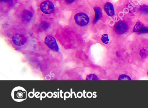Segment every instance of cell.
<instances>
[{
  "mask_svg": "<svg viewBox=\"0 0 148 108\" xmlns=\"http://www.w3.org/2000/svg\"><path fill=\"white\" fill-rule=\"evenodd\" d=\"M28 36L20 32L14 33L8 39L11 45L18 50L24 48L28 44Z\"/></svg>",
  "mask_w": 148,
  "mask_h": 108,
  "instance_id": "obj_1",
  "label": "cell"
},
{
  "mask_svg": "<svg viewBox=\"0 0 148 108\" xmlns=\"http://www.w3.org/2000/svg\"><path fill=\"white\" fill-rule=\"evenodd\" d=\"M75 23L78 27L84 28L88 26L90 18L87 14L84 12H78L74 16Z\"/></svg>",
  "mask_w": 148,
  "mask_h": 108,
  "instance_id": "obj_2",
  "label": "cell"
},
{
  "mask_svg": "<svg viewBox=\"0 0 148 108\" xmlns=\"http://www.w3.org/2000/svg\"><path fill=\"white\" fill-rule=\"evenodd\" d=\"M40 10L43 14L47 15L52 14L55 11V7L52 2L50 1H45L41 3Z\"/></svg>",
  "mask_w": 148,
  "mask_h": 108,
  "instance_id": "obj_3",
  "label": "cell"
},
{
  "mask_svg": "<svg viewBox=\"0 0 148 108\" xmlns=\"http://www.w3.org/2000/svg\"><path fill=\"white\" fill-rule=\"evenodd\" d=\"M45 43L47 47L53 51L57 52L59 50L56 39L52 35H48L45 39Z\"/></svg>",
  "mask_w": 148,
  "mask_h": 108,
  "instance_id": "obj_4",
  "label": "cell"
},
{
  "mask_svg": "<svg viewBox=\"0 0 148 108\" xmlns=\"http://www.w3.org/2000/svg\"><path fill=\"white\" fill-rule=\"evenodd\" d=\"M129 30L128 24L123 20L118 21L114 26V30L118 34L122 35L126 33Z\"/></svg>",
  "mask_w": 148,
  "mask_h": 108,
  "instance_id": "obj_5",
  "label": "cell"
},
{
  "mask_svg": "<svg viewBox=\"0 0 148 108\" xmlns=\"http://www.w3.org/2000/svg\"><path fill=\"white\" fill-rule=\"evenodd\" d=\"M133 32L139 34H147L148 33V28L145 27L142 23L138 22L134 26Z\"/></svg>",
  "mask_w": 148,
  "mask_h": 108,
  "instance_id": "obj_6",
  "label": "cell"
},
{
  "mask_svg": "<svg viewBox=\"0 0 148 108\" xmlns=\"http://www.w3.org/2000/svg\"><path fill=\"white\" fill-rule=\"evenodd\" d=\"M104 9L106 13L109 17H113L115 15V11L114 6L112 3L107 2L105 4Z\"/></svg>",
  "mask_w": 148,
  "mask_h": 108,
  "instance_id": "obj_7",
  "label": "cell"
},
{
  "mask_svg": "<svg viewBox=\"0 0 148 108\" xmlns=\"http://www.w3.org/2000/svg\"><path fill=\"white\" fill-rule=\"evenodd\" d=\"M93 9L95 12V17H94L93 23L94 24H96L102 18L103 12H102V9L98 7H94Z\"/></svg>",
  "mask_w": 148,
  "mask_h": 108,
  "instance_id": "obj_8",
  "label": "cell"
},
{
  "mask_svg": "<svg viewBox=\"0 0 148 108\" xmlns=\"http://www.w3.org/2000/svg\"><path fill=\"white\" fill-rule=\"evenodd\" d=\"M33 13L28 10H24L22 14V17L24 20L28 21L33 17Z\"/></svg>",
  "mask_w": 148,
  "mask_h": 108,
  "instance_id": "obj_9",
  "label": "cell"
},
{
  "mask_svg": "<svg viewBox=\"0 0 148 108\" xmlns=\"http://www.w3.org/2000/svg\"><path fill=\"white\" fill-rule=\"evenodd\" d=\"M101 41L103 44L105 45L109 44V38L108 35L107 34H103L101 37Z\"/></svg>",
  "mask_w": 148,
  "mask_h": 108,
  "instance_id": "obj_10",
  "label": "cell"
},
{
  "mask_svg": "<svg viewBox=\"0 0 148 108\" xmlns=\"http://www.w3.org/2000/svg\"><path fill=\"white\" fill-rule=\"evenodd\" d=\"M140 11L141 13L145 14V15H148V6L146 5H143L141 6L140 8H139Z\"/></svg>",
  "mask_w": 148,
  "mask_h": 108,
  "instance_id": "obj_11",
  "label": "cell"
},
{
  "mask_svg": "<svg viewBox=\"0 0 148 108\" xmlns=\"http://www.w3.org/2000/svg\"><path fill=\"white\" fill-rule=\"evenodd\" d=\"M119 80H131L132 79L129 76L126 74H122L118 78Z\"/></svg>",
  "mask_w": 148,
  "mask_h": 108,
  "instance_id": "obj_12",
  "label": "cell"
},
{
  "mask_svg": "<svg viewBox=\"0 0 148 108\" xmlns=\"http://www.w3.org/2000/svg\"><path fill=\"white\" fill-rule=\"evenodd\" d=\"M87 80H98L97 76L96 75L91 74L87 76Z\"/></svg>",
  "mask_w": 148,
  "mask_h": 108,
  "instance_id": "obj_13",
  "label": "cell"
},
{
  "mask_svg": "<svg viewBox=\"0 0 148 108\" xmlns=\"http://www.w3.org/2000/svg\"><path fill=\"white\" fill-rule=\"evenodd\" d=\"M15 96H17L18 97V99H21L23 97H24V92H22V90H19V92H18V93H16L15 94Z\"/></svg>",
  "mask_w": 148,
  "mask_h": 108,
  "instance_id": "obj_14",
  "label": "cell"
},
{
  "mask_svg": "<svg viewBox=\"0 0 148 108\" xmlns=\"http://www.w3.org/2000/svg\"><path fill=\"white\" fill-rule=\"evenodd\" d=\"M64 1L68 4H71V3H73V2H74L76 0H64Z\"/></svg>",
  "mask_w": 148,
  "mask_h": 108,
  "instance_id": "obj_15",
  "label": "cell"
},
{
  "mask_svg": "<svg viewBox=\"0 0 148 108\" xmlns=\"http://www.w3.org/2000/svg\"><path fill=\"white\" fill-rule=\"evenodd\" d=\"M7 1V0H1V1Z\"/></svg>",
  "mask_w": 148,
  "mask_h": 108,
  "instance_id": "obj_16",
  "label": "cell"
},
{
  "mask_svg": "<svg viewBox=\"0 0 148 108\" xmlns=\"http://www.w3.org/2000/svg\"><path fill=\"white\" fill-rule=\"evenodd\" d=\"M147 74L148 75V72H147Z\"/></svg>",
  "mask_w": 148,
  "mask_h": 108,
  "instance_id": "obj_17",
  "label": "cell"
}]
</instances>
